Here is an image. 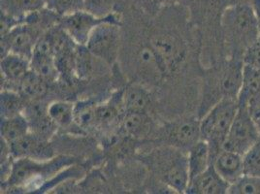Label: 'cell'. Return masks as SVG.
Returning <instances> with one entry per match:
<instances>
[{
	"instance_id": "cell-1",
	"label": "cell",
	"mask_w": 260,
	"mask_h": 194,
	"mask_svg": "<svg viewBox=\"0 0 260 194\" xmlns=\"http://www.w3.org/2000/svg\"><path fill=\"white\" fill-rule=\"evenodd\" d=\"M220 27L229 58L243 60L260 37L259 24L249 2L230 4L221 16Z\"/></svg>"
},
{
	"instance_id": "cell-2",
	"label": "cell",
	"mask_w": 260,
	"mask_h": 194,
	"mask_svg": "<svg viewBox=\"0 0 260 194\" xmlns=\"http://www.w3.org/2000/svg\"><path fill=\"white\" fill-rule=\"evenodd\" d=\"M75 159L67 156L54 157L49 160L18 158L12 163L8 178L3 182L9 188L38 190L44 183L73 165Z\"/></svg>"
},
{
	"instance_id": "cell-3",
	"label": "cell",
	"mask_w": 260,
	"mask_h": 194,
	"mask_svg": "<svg viewBox=\"0 0 260 194\" xmlns=\"http://www.w3.org/2000/svg\"><path fill=\"white\" fill-rule=\"evenodd\" d=\"M154 175L175 192L185 193L189 183L187 152L175 147H165L147 156Z\"/></svg>"
},
{
	"instance_id": "cell-4",
	"label": "cell",
	"mask_w": 260,
	"mask_h": 194,
	"mask_svg": "<svg viewBox=\"0 0 260 194\" xmlns=\"http://www.w3.org/2000/svg\"><path fill=\"white\" fill-rule=\"evenodd\" d=\"M238 100L224 98L200 118V138L208 142L212 161L222 151V145L238 111Z\"/></svg>"
},
{
	"instance_id": "cell-5",
	"label": "cell",
	"mask_w": 260,
	"mask_h": 194,
	"mask_svg": "<svg viewBox=\"0 0 260 194\" xmlns=\"http://www.w3.org/2000/svg\"><path fill=\"white\" fill-rule=\"evenodd\" d=\"M243 60L228 57L224 62L215 69L211 76L212 86H210L209 97H207L212 98V107L224 98L238 99L243 80Z\"/></svg>"
},
{
	"instance_id": "cell-6",
	"label": "cell",
	"mask_w": 260,
	"mask_h": 194,
	"mask_svg": "<svg viewBox=\"0 0 260 194\" xmlns=\"http://www.w3.org/2000/svg\"><path fill=\"white\" fill-rule=\"evenodd\" d=\"M90 53L109 66L116 64L121 47L119 21H107L98 25L91 33L87 44Z\"/></svg>"
},
{
	"instance_id": "cell-7",
	"label": "cell",
	"mask_w": 260,
	"mask_h": 194,
	"mask_svg": "<svg viewBox=\"0 0 260 194\" xmlns=\"http://www.w3.org/2000/svg\"><path fill=\"white\" fill-rule=\"evenodd\" d=\"M239 104V103H238ZM260 139V132L246 104H239L237 114L222 145V151L245 155Z\"/></svg>"
},
{
	"instance_id": "cell-8",
	"label": "cell",
	"mask_w": 260,
	"mask_h": 194,
	"mask_svg": "<svg viewBox=\"0 0 260 194\" xmlns=\"http://www.w3.org/2000/svg\"><path fill=\"white\" fill-rule=\"evenodd\" d=\"M119 21L114 14L106 18H98L86 10L72 13L59 18L58 24L78 45H86L94 28L102 22Z\"/></svg>"
},
{
	"instance_id": "cell-9",
	"label": "cell",
	"mask_w": 260,
	"mask_h": 194,
	"mask_svg": "<svg viewBox=\"0 0 260 194\" xmlns=\"http://www.w3.org/2000/svg\"><path fill=\"white\" fill-rule=\"evenodd\" d=\"M9 147L14 159L30 158L44 161L54 157V149L49 139H46L32 131L20 140L9 145Z\"/></svg>"
},
{
	"instance_id": "cell-10",
	"label": "cell",
	"mask_w": 260,
	"mask_h": 194,
	"mask_svg": "<svg viewBox=\"0 0 260 194\" xmlns=\"http://www.w3.org/2000/svg\"><path fill=\"white\" fill-rule=\"evenodd\" d=\"M30 64L33 71L41 76L49 84H54L60 78L51 43L46 33L40 37L34 48Z\"/></svg>"
},
{
	"instance_id": "cell-11",
	"label": "cell",
	"mask_w": 260,
	"mask_h": 194,
	"mask_svg": "<svg viewBox=\"0 0 260 194\" xmlns=\"http://www.w3.org/2000/svg\"><path fill=\"white\" fill-rule=\"evenodd\" d=\"M2 89L19 90L23 78L31 70L30 59L20 54L8 53L1 56Z\"/></svg>"
},
{
	"instance_id": "cell-12",
	"label": "cell",
	"mask_w": 260,
	"mask_h": 194,
	"mask_svg": "<svg viewBox=\"0 0 260 194\" xmlns=\"http://www.w3.org/2000/svg\"><path fill=\"white\" fill-rule=\"evenodd\" d=\"M230 184L224 181L211 164L206 170L188 183L186 192L189 194H228Z\"/></svg>"
},
{
	"instance_id": "cell-13",
	"label": "cell",
	"mask_w": 260,
	"mask_h": 194,
	"mask_svg": "<svg viewBox=\"0 0 260 194\" xmlns=\"http://www.w3.org/2000/svg\"><path fill=\"white\" fill-rule=\"evenodd\" d=\"M172 146L187 152L197 141L200 140V119L188 118L174 123L169 133Z\"/></svg>"
},
{
	"instance_id": "cell-14",
	"label": "cell",
	"mask_w": 260,
	"mask_h": 194,
	"mask_svg": "<svg viewBox=\"0 0 260 194\" xmlns=\"http://www.w3.org/2000/svg\"><path fill=\"white\" fill-rule=\"evenodd\" d=\"M219 176L229 184L245 175L244 157L235 151H221L212 161Z\"/></svg>"
},
{
	"instance_id": "cell-15",
	"label": "cell",
	"mask_w": 260,
	"mask_h": 194,
	"mask_svg": "<svg viewBox=\"0 0 260 194\" xmlns=\"http://www.w3.org/2000/svg\"><path fill=\"white\" fill-rule=\"evenodd\" d=\"M189 181L204 172L212 164L211 151L208 142L200 139L187 151Z\"/></svg>"
},
{
	"instance_id": "cell-16",
	"label": "cell",
	"mask_w": 260,
	"mask_h": 194,
	"mask_svg": "<svg viewBox=\"0 0 260 194\" xmlns=\"http://www.w3.org/2000/svg\"><path fill=\"white\" fill-rule=\"evenodd\" d=\"M119 128L128 137H146L152 128V119L145 112H127Z\"/></svg>"
},
{
	"instance_id": "cell-17",
	"label": "cell",
	"mask_w": 260,
	"mask_h": 194,
	"mask_svg": "<svg viewBox=\"0 0 260 194\" xmlns=\"http://www.w3.org/2000/svg\"><path fill=\"white\" fill-rule=\"evenodd\" d=\"M257 97H260V69L244 63L238 103L249 105L250 101Z\"/></svg>"
},
{
	"instance_id": "cell-18",
	"label": "cell",
	"mask_w": 260,
	"mask_h": 194,
	"mask_svg": "<svg viewBox=\"0 0 260 194\" xmlns=\"http://www.w3.org/2000/svg\"><path fill=\"white\" fill-rule=\"evenodd\" d=\"M122 101L126 112H145L152 106V97L141 86L131 85L122 89Z\"/></svg>"
},
{
	"instance_id": "cell-19",
	"label": "cell",
	"mask_w": 260,
	"mask_h": 194,
	"mask_svg": "<svg viewBox=\"0 0 260 194\" xmlns=\"http://www.w3.org/2000/svg\"><path fill=\"white\" fill-rule=\"evenodd\" d=\"M30 131L29 122L23 114L1 119V140L6 142L8 145L20 140Z\"/></svg>"
},
{
	"instance_id": "cell-20",
	"label": "cell",
	"mask_w": 260,
	"mask_h": 194,
	"mask_svg": "<svg viewBox=\"0 0 260 194\" xmlns=\"http://www.w3.org/2000/svg\"><path fill=\"white\" fill-rule=\"evenodd\" d=\"M1 12L16 19L25 17L45 8L46 0H0Z\"/></svg>"
},
{
	"instance_id": "cell-21",
	"label": "cell",
	"mask_w": 260,
	"mask_h": 194,
	"mask_svg": "<svg viewBox=\"0 0 260 194\" xmlns=\"http://www.w3.org/2000/svg\"><path fill=\"white\" fill-rule=\"evenodd\" d=\"M98 105L93 100H80L75 103V125L83 131L98 130Z\"/></svg>"
},
{
	"instance_id": "cell-22",
	"label": "cell",
	"mask_w": 260,
	"mask_h": 194,
	"mask_svg": "<svg viewBox=\"0 0 260 194\" xmlns=\"http://www.w3.org/2000/svg\"><path fill=\"white\" fill-rule=\"evenodd\" d=\"M48 114L57 128H70L75 124V104L66 100H55L48 105Z\"/></svg>"
},
{
	"instance_id": "cell-23",
	"label": "cell",
	"mask_w": 260,
	"mask_h": 194,
	"mask_svg": "<svg viewBox=\"0 0 260 194\" xmlns=\"http://www.w3.org/2000/svg\"><path fill=\"white\" fill-rule=\"evenodd\" d=\"M50 85L51 84L31 69L23 78L18 91L28 101L41 100L48 92Z\"/></svg>"
},
{
	"instance_id": "cell-24",
	"label": "cell",
	"mask_w": 260,
	"mask_h": 194,
	"mask_svg": "<svg viewBox=\"0 0 260 194\" xmlns=\"http://www.w3.org/2000/svg\"><path fill=\"white\" fill-rule=\"evenodd\" d=\"M28 100L19 91L2 89L0 94L1 119H7L23 114Z\"/></svg>"
},
{
	"instance_id": "cell-25",
	"label": "cell",
	"mask_w": 260,
	"mask_h": 194,
	"mask_svg": "<svg viewBox=\"0 0 260 194\" xmlns=\"http://www.w3.org/2000/svg\"><path fill=\"white\" fill-rule=\"evenodd\" d=\"M98 57L90 53L86 45H78L74 57V75L80 81L88 80L94 72V59Z\"/></svg>"
},
{
	"instance_id": "cell-26",
	"label": "cell",
	"mask_w": 260,
	"mask_h": 194,
	"mask_svg": "<svg viewBox=\"0 0 260 194\" xmlns=\"http://www.w3.org/2000/svg\"><path fill=\"white\" fill-rule=\"evenodd\" d=\"M45 8L61 18L75 12L85 10L84 0H46Z\"/></svg>"
},
{
	"instance_id": "cell-27",
	"label": "cell",
	"mask_w": 260,
	"mask_h": 194,
	"mask_svg": "<svg viewBox=\"0 0 260 194\" xmlns=\"http://www.w3.org/2000/svg\"><path fill=\"white\" fill-rule=\"evenodd\" d=\"M229 194H260V176L243 175L235 183L230 184Z\"/></svg>"
},
{
	"instance_id": "cell-28",
	"label": "cell",
	"mask_w": 260,
	"mask_h": 194,
	"mask_svg": "<svg viewBox=\"0 0 260 194\" xmlns=\"http://www.w3.org/2000/svg\"><path fill=\"white\" fill-rule=\"evenodd\" d=\"M85 10L98 18L113 15L116 0H84Z\"/></svg>"
},
{
	"instance_id": "cell-29",
	"label": "cell",
	"mask_w": 260,
	"mask_h": 194,
	"mask_svg": "<svg viewBox=\"0 0 260 194\" xmlns=\"http://www.w3.org/2000/svg\"><path fill=\"white\" fill-rule=\"evenodd\" d=\"M243 157L245 174L260 176V139Z\"/></svg>"
},
{
	"instance_id": "cell-30",
	"label": "cell",
	"mask_w": 260,
	"mask_h": 194,
	"mask_svg": "<svg viewBox=\"0 0 260 194\" xmlns=\"http://www.w3.org/2000/svg\"><path fill=\"white\" fill-rule=\"evenodd\" d=\"M198 2L206 16L218 17L220 19L224 10L231 4L230 0H198Z\"/></svg>"
},
{
	"instance_id": "cell-31",
	"label": "cell",
	"mask_w": 260,
	"mask_h": 194,
	"mask_svg": "<svg viewBox=\"0 0 260 194\" xmlns=\"http://www.w3.org/2000/svg\"><path fill=\"white\" fill-rule=\"evenodd\" d=\"M243 62L260 69V37L252 44L246 54H244Z\"/></svg>"
},
{
	"instance_id": "cell-32",
	"label": "cell",
	"mask_w": 260,
	"mask_h": 194,
	"mask_svg": "<svg viewBox=\"0 0 260 194\" xmlns=\"http://www.w3.org/2000/svg\"><path fill=\"white\" fill-rule=\"evenodd\" d=\"M249 114L260 132V97L250 101L248 105Z\"/></svg>"
},
{
	"instance_id": "cell-33",
	"label": "cell",
	"mask_w": 260,
	"mask_h": 194,
	"mask_svg": "<svg viewBox=\"0 0 260 194\" xmlns=\"http://www.w3.org/2000/svg\"><path fill=\"white\" fill-rule=\"evenodd\" d=\"M249 3L251 5L253 11L255 13L257 22H258V24H259L260 29V0H249Z\"/></svg>"
},
{
	"instance_id": "cell-34",
	"label": "cell",
	"mask_w": 260,
	"mask_h": 194,
	"mask_svg": "<svg viewBox=\"0 0 260 194\" xmlns=\"http://www.w3.org/2000/svg\"><path fill=\"white\" fill-rule=\"evenodd\" d=\"M231 4L233 3H239V2H249V0H230Z\"/></svg>"
}]
</instances>
